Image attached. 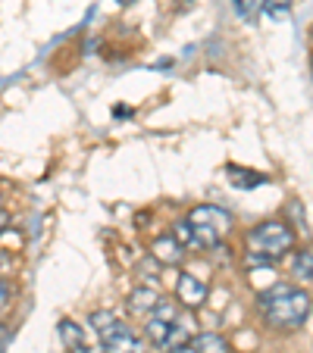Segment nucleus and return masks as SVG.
I'll list each match as a JSON object with an SVG mask.
<instances>
[{
  "label": "nucleus",
  "mask_w": 313,
  "mask_h": 353,
  "mask_svg": "<svg viewBox=\"0 0 313 353\" xmlns=\"http://www.w3.org/2000/svg\"><path fill=\"white\" fill-rule=\"evenodd\" d=\"M257 310L269 328H276V332H294L310 316V294L294 285H273L257 297Z\"/></svg>",
  "instance_id": "nucleus-1"
},
{
  "label": "nucleus",
  "mask_w": 313,
  "mask_h": 353,
  "mask_svg": "<svg viewBox=\"0 0 313 353\" xmlns=\"http://www.w3.org/2000/svg\"><path fill=\"white\" fill-rule=\"evenodd\" d=\"M294 247V232L285 222L273 219L257 225L247 234V266H269V263L282 260Z\"/></svg>",
  "instance_id": "nucleus-2"
},
{
  "label": "nucleus",
  "mask_w": 313,
  "mask_h": 353,
  "mask_svg": "<svg viewBox=\"0 0 313 353\" xmlns=\"http://www.w3.org/2000/svg\"><path fill=\"white\" fill-rule=\"evenodd\" d=\"M188 225L194 232V244L200 247H220V241L229 234L232 228V216L222 207H214V203H204V207H194L188 213Z\"/></svg>",
  "instance_id": "nucleus-3"
},
{
  "label": "nucleus",
  "mask_w": 313,
  "mask_h": 353,
  "mask_svg": "<svg viewBox=\"0 0 313 353\" xmlns=\"http://www.w3.org/2000/svg\"><path fill=\"white\" fill-rule=\"evenodd\" d=\"M176 297H179L182 307L198 310V307H204V303H207V297H210V288H207V281H200L198 275L179 272V279H176Z\"/></svg>",
  "instance_id": "nucleus-4"
},
{
  "label": "nucleus",
  "mask_w": 313,
  "mask_h": 353,
  "mask_svg": "<svg viewBox=\"0 0 313 353\" xmlns=\"http://www.w3.org/2000/svg\"><path fill=\"white\" fill-rule=\"evenodd\" d=\"M151 256L160 263V266H179V263L185 260V247H182L173 234H163V238H157L151 244Z\"/></svg>",
  "instance_id": "nucleus-5"
},
{
  "label": "nucleus",
  "mask_w": 313,
  "mask_h": 353,
  "mask_svg": "<svg viewBox=\"0 0 313 353\" xmlns=\"http://www.w3.org/2000/svg\"><path fill=\"white\" fill-rule=\"evenodd\" d=\"M157 303H160V294L153 291V288L141 285V288H135V291L129 294V300H126V310H129V313H132V316H151Z\"/></svg>",
  "instance_id": "nucleus-6"
},
{
  "label": "nucleus",
  "mask_w": 313,
  "mask_h": 353,
  "mask_svg": "<svg viewBox=\"0 0 313 353\" xmlns=\"http://www.w3.org/2000/svg\"><path fill=\"white\" fill-rule=\"evenodd\" d=\"M91 328L97 332V338H100V344L107 338H113L120 328H126V322H120V316L116 313H110V310H97V313H91Z\"/></svg>",
  "instance_id": "nucleus-7"
},
{
  "label": "nucleus",
  "mask_w": 313,
  "mask_h": 353,
  "mask_svg": "<svg viewBox=\"0 0 313 353\" xmlns=\"http://www.w3.org/2000/svg\"><path fill=\"white\" fill-rule=\"evenodd\" d=\"M191 347L198 353H229V344L222 334H214V332H204V334H194L191 338Z\"/></svg>",
  "instance_id": "nucleus-8"
},
{
  "label": "nucleus",
  "mask_w": 313,
  "mask_h": 353,
  "mask_svg": "<svg viewBox=\"0 0 313 353\" xmlns=\"http://www.w3.org/2000/svg\"><path fill=\"white\" fill-rule=\"evenodd\" d=\"M169 332H173V325L169 322H163V319H157V316H147V325H144V334H147V341H151L153 347H167V338H169Z\"/></svg>",
  "instance_id": "nucleus-9"
},
{
  "label": "nucleus",
  "mask_w": 313,
  "mask_h": 353,
  "mask_svg": "<svg viewBox=\"0 0 313 353\" xmlns=\"http://www.w3.org/2000/svg\"><path fill=\"white\" fill-rule=\"evenodd\" d=\"M226 175H229V181H232L235 188H257V185L267 181V175L251 172V169H238V166H226Z\"/></svg>",
  "instance_id": "nucleus-10"
},
{
  "label": "nucleus",
  "mask_w": 313,
  "mask_h": 353,
  "mask_svg": "<svg viewBox=\"0 0 313 353\" xmlns=\"http://www.w3.org/2000/svg\"><path fill=\"white\" fill-rule=\"evenodd\" d=\"M60 338H63V344H66L69 350H73V347H79V344H85V332H82L73 319H63L60 322Z\"/></svg>",
  "instance_id": "nucleus-11"
},
{
  "label": "nucleus",
  "mask_w": 313,
  "mask_h": 353,
  "mask_svg": "<svg viewBox=\"0 0 313 353\" xmlns=\"http://www.w3.org/2000/svg\"><path fill=\"white\" fill-rule=\"evenodd\" d=\"M294 275H298L301 281H310L313 279V254L310 247H304L298 254V260H294Z\"/></svg>",
  "instance_id": "nucleus-12"
},
{
  "label": "nucleus",
  "mask_w": 313,
  "mask_h": 353,
  "mask_svg": "<svg viewBox=\"0 0 313 353\" xmlns=\"http://www.w3.org/2000/svg\"><path fill=\"white\" fill-rule=\"evenodd\" d=\"M288 10H292V0H263L267 19H282V16H288Z\"/></svg>",
  "instance_id": "nucleus-13"
},
{
  "label": "nucleus",
  "mask_w": 313,
  "mask_h": 353,
  "mask_svg": "<svg viewBox=\"0 0 313 353\" xmlns=\"http://www.w3.org/2000/svg\"><path fill=\"white\" fill-rule=\"evenodd\" d=\"M173 238L179 241L182 247H194V232H191V225H188V219L173 222Z\"/></svg>",
  "instance_id": "nucleus-14"
},
{
  "label": "nucleus",
  "mask_w": 313,
  "mask_h": 353,
  "mask_svg": "<svg viewBox=\"0 0 313 353\" xmlns=\"http://www.w3.org/2000/svg\"><path fill=\"white\" fill-rule=\"evenodd\" d=\"M10 300H13V288H10L7 279H0V310H7Z\"/></svg>",
  "instance_id": "nucleus-15"
},
{
  "label": "nucleus",
  "mask_w": 313,
  "mask_h": 353,
  "mask_svg": "<svg viewBox=\"0 0 313 353\" xmlns=\"http://www.w3.org/2000/svg\"><path fill=\"white\" fill-rule=\"evenodd\" d=\"M235 10H238L241 16H251L254 10H257V0H235Z\"/></svg>",
  "instance_id": "nucleus-16"
},
{
  "label": "nucleus",
  "mask_w": 313,
  "mask_h": 353,
  "mask_svg": "<svg viewBox=\"0 0 313 353\" xmlns=\"http://www.w3.org/2000/svg\"><path fill=\"white\" fill-rule=\"evenodd\" d=\"M73 353H107V347H104V344H97V347H88V344H79V347H73Z\"/></svg>",
  "instance_id": "nucleus-17"
},
{
  "label": "nucleus",
  "mask_w": 313,
  "mask_h": 353,
  "mask_svg": "<svg viewBox=\"0 0 313 353\" xmlns=\"http://www.w3.org/2000/svg\"><path fill=\"white\" fill-rule=\"evenodd\" d=\"M10 344V328L7 325H0V353H3V347Z\"/></svg>",
  "instance_id": "nucleus-18"
},
{
  "label": "nucleus",
  "mask_w": 313,
  "mask_h": 353,
  "mask_svg": "<svg viewBox=\"0 0 313 353\" xmlns=\"http://www.w3.org/2000/svg\"><path fill=\"white\" fill-rule=\"evenodd\" d=\"M7 228H10V213L7 210H0V234L7 232Z\"/></svg>",
  "instance_id": "nucleus-19"
},
{
  "label": "nucleus",
  "mask_w": 313,
  "mask_h": 353,
  "mask_svg": "<svg viewBox=\"0 0 313 353\" xmlns=\"http://www.w3.org/2000/svg\"><path fill=\"white\" fill-rule=\"evenodd\" d=\"M169 353H198V350H194L191 344H179V347H173V350H169Z\"/></svg>",
  "instance_id": "nucleus-20"
},
{
  "label": "nucleus",
  "mask_w": 313,
  "mask_h": 353,
  "mask_svg": "<svg viewBox=\"0 0 313 353\" xmlns=\"http://www.w3.org/2000/svg\"><path fill=\"white\" fill-rule=\"evenodd\" d=\"M120 3H129V0H120Z\"/></svg>",
  "instance_id": "nucleus-21"
}]
</instances>
